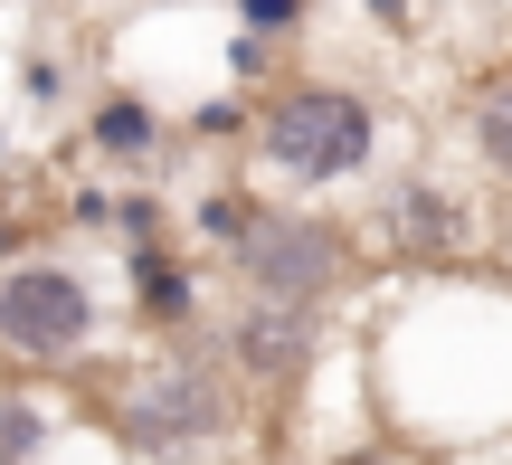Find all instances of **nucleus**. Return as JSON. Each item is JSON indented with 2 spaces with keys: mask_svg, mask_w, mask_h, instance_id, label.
<instances>
[{
  "mask_svg": "<svg viewBox=\"0 0 512 465\" xmlns=\"http://www.w3.org/2000/svg\"><path fill=\"white\" fill-rule=\"evenodd\" d=\"M266 200H275V190H266V181H238V171H228V181H200V190L181 200V238L200 247L209 266H228V257H238V247L256 238Z\"/></svg>",
  "mask_w": 512,
  "mask_h": 465,
  "instance_id": "9b49d317",
  "label": "nucleus"
},
{
  "mask_svg": "<svg viewBox=\"0 0 512 465\" xmlns=\"http://www.w3.org/2000/svg\"><path fill=\"white\" fill-rule=\"evenodd\" d=\"M456 152H465V171H475L494 200H512V67L465 76V95H456Z\"/></svg>",
  "mask_w": 512,
  "mask_h": 465,
  "instance_id": "9d476101",
  "label": "nucleus"
},
{
  "mask_svg": "<svg viewBox=\"0 0 512 465\" xmlns=\"http://www.w3.org/2000/svg\"><path fill=\"white\" fill-rule=\"evenodd\" d=\"M114 257H124L133 333L171 342V333H200V323H209V257L190 238H171V247H114Z\"/></svg>",
  "mask_w": 512,
  "mask_h": 465,
  "instance_id": "6e6552de",
  "label": "nucleus"
},
{
  "mask_svg": "<svg viewBox=\"0 0 512 465\" xmlns=\"http://www.w3.org/2000/svg\"><path fill=\"white\" fill-rule=\"evenodd\" d=\"M171 238H181V209H171L152 181H143V190L124 181V209H114V247H171Z\"/></svg>",
  "mask_w": 512,
  "mask_h": 465,
  "instance_id": "4468645a",
  "label": "nucleus"
},
{
  "mask_svg": "<svg viewBox=\"0 0 512 465\" xmlns=\"http://www.w3.org/2000/svg\"><path fill=\"white\" fill-rule=\"evenodd\" d=\"M0 171H10V124H0Z\"/></svg>",
  "mask_w": 512,
  "mask_h": 465,
  "instance_id": "5701e85b",
  "label": "nucleus"
},
{
  "mask_svg": "<svg viewBox=\"0 0 512 465\" xmlns=\"http://www.w3.org/2000/svg\"><path fill=\"white\" fill-rule=\"evenodd\" d=\"M351 276H361V228L332 219L323 200H266L256 238L228 257V285L238 295H275V304H342Z\"/></svg>",
  "mask_w": 512,
  "mask_h": 465,
  "instance_id": "423d86ee",
  "label": "nucleus"
},
{
  "mask_svg": "<svg viewBox=\"0 0 512 465\" xmlns=\"http://www.w3.org/2000/svg\"><path fill=\"white\" fill-rule=\"evenodd\" d=\"M19 257H38V219L0 190V266H19Z\"/></svg>",
  "mask_w": 512,
  "mask_h": 465,
  "instance_id": "aec40b11",
  "label": "nucleus"
},
{
  "mask_svg": "<svg viewBox=\"0 0 512 465\" xmlns=\"http://www.w3.org/2000/svg\"><path fill=\"white\" fill-rule=\"evenodd\" d=\"M313 465H399V456H380V447H332V456H313Z\"/></svg>",
  "mask_w": 512,
  "mask_h": 465,
  "instance_id": "412c9836",
  "label": "nucleus"
},
{
  "mask_svg": "<svg viewBox=\"0 0 512 465\" xmlns=\"http://www.w3.org/2000/svg\"><path fill=\"white\" fill-rule=\"evenodd\" d=\"M503 67H512V29H503Z\"/></svg>",
  "mask_w": 512,
  "mask_h": 465,
  "instance_id": "b1692460",
  "label": "nucleus"
},
{
  "mask_svg": "<svg viewBox=\"0 0 512 465\" xmlns=\"http://www.w3.org/2000/svg\"><path fill=\"white\" fill-rule=\"evenodd\" d=\"M209 342L228 352V371H238L247 399H294V390H313V371H323L332 314L323 304H275V295H228L219 323H209Z\"/></svg>",
  "mask_w": 512,
  "mask_h": 465,
  "instance_id": "0eeeda50",
  "label": "nucleus"
},
{
  "mask_svg": "<svg viewBox=\"0 0 512 465\" xmlns=\"http://www.w3.org/2000/svg\"><path fill=\"white\" fill-rule=\"evenodd\" d=\"M86 152H95L105 171H124V181H133V171H162V152H171V114L152 105L143 86H105V95L86 105Z\"/></svg>",
  "mask_w": 512,
  "mask_h": 465,
  "instance_id": "1a4fd4ad",
  "label": "nucleus"
},
{
  "mask_svg": "<svg viewBox=\"0 0 512 465\" xmlns=\"http://www.w3.org/2000/svg\"><path fill=\"white\" fill-rule=\"evenodd\" d=\"M228 10H238V29L275 38V48H294V38L313 29V0H228Z\"/></svg>",
  "mask_w": 512,
  "mask_h": 465,
  "instance_id": "a211bd4d",
  "label": "nucleus"
},
{
  "mask_svg": "<svg viewBox=\"0 0 512 465\" xmlns=\"http://www.w3.org/2000/svg\"><path fill=\"white\" fill-rule=\"evenodd\" d=\"M418 10H427V19H456V10H465V0H418Z\"/></svg>",
  "mask_w": 512,
  "mask_h": 465,
  "instance_id": "4be33fe9",
  "label": "nucleus"
},
{
  "mask_svg": "<svg viewBox=\"0 0 512 465\" xmlns=\"http://www.w3.org/2000/svg\"><path fill=\"white\" fill-rule=\"evenodd\" d=\"M57 447V399L38 380H0V465H38Z\"/></svg>",
  "mask_w": 512,
  "mask_h": 465,
  "instance_id": "f8f14e48",
  "label": "nucleus"
},
{
  "mask_svg": "<svg viewBox=\"0 0 512 465\" xmlns=\"http://www.w3.org/2000/svg\"><path fill=\"white\" fill-rule=\"evenodd\" d=\"M95 418H105L124 465H200L247 428V390L209 333H171L152 352H133L124 371H105Z\"/></svg>",
  "mask_w": 512,
  "mask_h": 465,
  "instance_id": "7ed1b4c3",
  "label": "nucleus"
},
{
  "mask_svg": "<svg viewBox=\"0 0 512 465\" xmlns=\"http://www.w3.org/2000/svg\"><path fill=\"white\" fill-rule=\"evenodd\" d=\"M114 314H105V285L86 276L76 257H19L0 266V361L19 380H57V371H86L105 352Z\"/></svg>",
  "mask_w": 512,
  "mask_h": 465,
  "instance_id": "20e7f679",
  "label": "nucleus"
},
{
  "mask_svg": "<svg viewBox=\"0 0 512 465\" xmlns=\"http://www.w3.org/2000/svg\"><path fill=\"white\" fill-rule=\"evenodd\" d=\"M67 95H76V67H67V57H48V48L19 57V105H29V114H67Z\"/></svg>",
  "mask_w": 512,
  "mask_h": 465,
  "instance_id": "dca6fc26",
  "label": "nucleus"
},
{
  "mask_svg": "<svg viewBox=\"0 0 512 465\" xmlns=\"http://www.w3.org/2000/svg\"><path fill=\"white\" fill-rule=\"evenodd\" d=\"M361 29H370V38H399V48H408V38L427 29V10H418V0H361Z\"/></svg>",
  "mask_w": 512,
  "mask_h": 465,
  "instance_id": "6ab92c4d",
  "label": "nucleus"
},
{
  "mask_svg": "<svg viewBox=\"0 0 512 465\" xmlns=\"http://www.w3.org/2000/svg\"><path fill=\"white\" fill-rule=\"evenodd\" d=\"M219 67L238 76L247 95H266V86H285V48H275V38H256V29H228V38H219Z\"/></svg>",
  "mask_w": 512,
  "mask_h": 465,
  "instance_id": "2eb2a0df",
  "label": "nucleus"
},
{
  "mask_svg": "<svg viewBox=\"0 0 512 465\" xmlns=\"http://www.w3.org/2000/svg\"><path fill=\"white\" fill-rule=\"evenodd\" d=\"M114 209H124V190H105V181H76L67 200H57V228H76V238H114Z\"/></svg>",
  "mask_w": 512,
  "mask_h": 465,
  "instance_id": "f3484780",
  "label": "nucleus"
},
{
  "mask_svg": "<svg viewBox=\"0 0 512 465\" xmlns=\"http://www.w3.org/2000/svg\"><path fill=\"white\" fill-rule=\"evenodd\" d=\"M494 247V209L475 200V181L437 162H399L370 190V257H389L399 276H465Z\"/></svg>",
  "mask_w": 512,
  "mask_h": 465,
  "instance_id": "39448f33",
  "label": "nucleus"
},
{
  "mask_svg": "<svg viewBox=\"0 0 512 465\" xmlns=\"http://www.w3.org/2000/svg\"><path fill=\"white\" fill-rule=\"evenodd\" d=\"M181 133H190V143H219V152H247V143H256V95H247V86H209V95H190Z\"/></svg>",
  "mask_w": 512,
  "mask_h": 465,
  "instance_id": "ddd939ff",
  "label": "nucleus"
},
{
  "mask_svg": "<svg viewBox=\"0 0 512 465\" xmlns=\"http://www.w3.org/2000/svg\"><path fill=\"white\" fill-rule=\"evenodd\" d=\"M389 171V105L361 76H285L256 95V143L247 181H266L275 200H351L380 190Z\"/></svg>",
  "mask_w": 512,
  "mask_h": 465,
  "instance_id": "f03ea898",
  "label": "nucleus"
},
{
  "mask_svg": "<svg viewBox=\"0 0 512 465\" xmlns=\"http://www.w3.org/2000/svg\"><path fill=\"white\" fill-rule=\"evenodd\" d=\"M370 380L380 418L427 447L512 437V285H494L484 266L418 276L370 333Z\"/></svg>",
  "mask_w": 512,
  "mask_h": 465,
  "instance_id": "f257e3e1",
  "label": "nucleus"
}]
</instances>
